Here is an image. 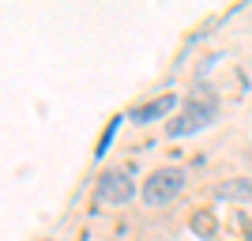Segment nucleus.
<instances>
[{
	"label": "nucleus",
	"instance_id": "obj_5",
	"mask_svg": "<svg viewBox=\"0 0 252 241\" xmlns=\"http://www.w3.org/2000/svg\"><path fill=\"white\" fill-rule=\"evenodd\" d=\"M215 196L219 200H252V181H226V185H219L215 189Z\"/></svg>",
	"mask_w": 252,
	"mask_h": 241
},
{
	"label": "nucleus",
	"instance_id": "obj_4",
	"mask_svg": "<svg viewBox=\"0 0 252 241\" xmlns=\"http://www.w3.org/2000/svg\"><path fill=\"white\" fill-rule=\"evenodd\" d=\"M173 105H177V95H162V98H155V102H147V105H136V109H132V121H136V125L158 121V117H166Z\"/></svg>",
	"mask_w": 252,
	"mask_h": 241
},
{
	"label": "nucleus",
	"instance_id": "obj_2",
	"mask_svg": "<svg viewBox=\"0 0 252 241\" xmlns=\"http://www.w3.org/2000/svg\"><path fill=\"white\" fill-rule=\"evenodd\" d=\"M215 113H219V105H215V102H192L181 117H173V121L166 125V132H169V136H192V132L207 128L211 121H215Z\"/></svg>",
	"mask_w": 252,
	"mask_h": 241
},
{
	"label": "nucleus",
	"instance_id": "obj_1",
	"mask_svg": "<svg viewBox=\"0 0 252 241\" xmlns=\"http://www.w3.org/2000/svg\"><path fill=\"white\" fill-rule=\"evenodd\" d=\"M181 189H185V173L181 170H155L147 177V185H143V200H147L151 207H166V204H173V200L181 196Z\"/></svg>",
	"mask_w": 252,
	"mask_h": 241
},
{
	"label": "nucleus",
	"instance_id": "obj_3",
	"mask_svg": "<svg viewBox=\"0 0 252 241\" xmlns=\"http://www.w3.org/2000/svg\"><path fill=\"white\" fill-rule=\"evenodd\" d=\"M136 196V181L128 170H105L102 181H98V200L102 204H128Z\"/></svg>",
	"mask_w": 252,
	"mask_h": 241
},
{
	"label": "nucleus",
	"instance_id": "obj_6",
	"mask_svg": "<svg viewBox=\"0 0 252 241\" xmlns=\"http://www.w3.org/2000/svg\"><path fill=\"white\" fill-rule=\"evenodd\" d=\"M192 230L200 234V238H215V230H219V222H215V215H211L207 207H200L196 215H192Z\"/></svg>",
	"mask_w": 252,
	"mask_h": 241
}]
</instances>
